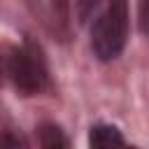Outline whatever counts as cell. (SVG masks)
Returning <instances> with one entry per match:
<instances>
[{"label":"cell","mask_w":149,"mask_h":149,"mask_svg":"<svg viewBox=\"0 0 149 149\" xmlns=\"http://www.w3.org/2000/svg\"><path fill=\"white\" fill-rule=\"evenodd\" d=\"M128 37V12L123 0H112L91 28V47L100 61H114Z\"/></svg>","instance_id":"obj_1"},{"label":"cell","mask_w":149,"mask_h":149,"mask_svg":"<svg viewBox=\"0 0 149 149\" xmlns=\"http://www.w3.org/2000/svg\"><path fill=\"white\" fill-rule=\"evenodd\" d=\"M30 14L47 35L58 42L70 37V2L68 0H26Z\"/></svg>","instance_id":"obj_3"},{"label":"cell","mask_w":149,"mask_h":149,"mask_svg":"<svg viewBox=\"0 0 149 149\" xmlns=\"http://www.w3.org/2000/svg\"><path fill=\"white\" fill-rule=\"evenodd\" d=\"M2 142H5V149H28V142L19 130H7Z\"/></svg>","instance_id":"obj_6"},{"label":"cell","mask_w":149,"mask_h":149,"mask_svg":"<svg viewBox=\"0 0 149 149\" xmlns=\"http://www.w3.org/2000/svg\"><path fill=\"white\" fill-rule=\"evenodd\" d=\"M91 149H126L121 133L114 126H93L88 133Z\"/></svg>","instance_id":"obj_4"},{"label":"cell","mask_w":149,"mask_h":149,"mask_svg":"<svg viewBox=\"0 0 149 149\" xmlns=\"http://www.w3.org/2000/svg\"><path fill=\"white\" fill-rule=\"evenodd\" d=\"M37 135H40V147L42 149H70L65 133L56 123H42Z\"/></svg>","instance_id":"obj_5"},{"label":"cell","mask_w":149,"mask_h":149,"mask_svg":"<svg viewBox=\"0 0 149 149\" xmlns=\"http://www.w3.org/2000/svg\"><path fill=\"white\" fill-rule=\"evenodd\" d=\"M7 70H9V77L16 86V91L23 95H35V93L44 91V86H47L44 61L40 58V51L33 47L14 49L7 61Z\"/></svg>","instance_id":"obj_2"},{"label":"cell","mask_w":149,"mask_h":149,"mask_svg":"<svg viewBox=\"0 0 149 149\" xmlns=\"http://www.w3.org/2000/svg\"><path fill=\"white\" fill-rule=\"evenodd\" d=\"M137 23L140 30L149 37V0H137Z\"/></svg>","instance_id":"obj_7"},{"label":"cell","mask_w":149,"mask_h":149,"mask_svg":"<svg viewBox=\"0 0 149 149\" xmlns=\"http://www.w3.org/2000/svg\"><path fill=\"white\" fill-rule=\"evenodd\" d=\"M126 149H135V147H126Z\"/></svg>","instance_id":"obj_8"}]
</instances>
